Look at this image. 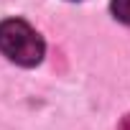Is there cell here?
Masks as SVG:
<instances>
[{
    "instance_id": "3957f363",
    "label": "cell",
    "mask_w": 130,
    "mask_h": 130,
    "mask_svg": "<svg viewBox=\"0 0 130 130\" xmlns=\"http://www.w3.org/2000/svg\"><path fill=\"white\" fill-rule=\"evenodd\" d=\"M120 130H130V115H125L120 120Z\"/></svg>"
},
{
    "instance_id": "7a4b0ae2",
    "label": "cell",
    "mask_w": 130,
    "mask_h": 130,
    "mask_svg": "<svg viewBox=\"0 0 130 130\" xmlns=\"http://www.w3.org/2000/svg\"><path fill=\"white\" fill-rule=\"evenodd\" d=\"M112 13L120 23L130 26V0H112Z\"/></svg>"
},
{
    "instance_id": "6da1fadb",
    "label": "cell",
    "mask_w": 130,
    "mask_h": 130,
    "mask_svg": "<svg viewBox=\"0 0 130 130\" xmlns=\"http://www.w3.org/2000/svg\"><path fill=\"white\" fill-rule=\"evenodd\" d=\"M43 38L21 18L0 21V54L18 67H36L43 59Z\"/></svg>"
}]
</instances>
